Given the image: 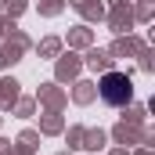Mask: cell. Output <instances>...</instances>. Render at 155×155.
Listing matches in <instances>:
<instances>
[{"instance_id":"1","label":"cell","mask_w":155,"mask_h":155,"mask_svg":"<svg viewBox=\"0 0 155 155\" xmlns=\"http://www.w3.org/2000/svg\"><path fill=\"white\" fill-rule=\"evenodd\" d=\"M101 97L108 101V105H130V97H134V87H130V79L123 76V72H108V76H101Z\"/></svg>"}]
</instances>
